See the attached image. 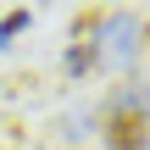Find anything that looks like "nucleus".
<instances>
[{"label":"nucleus","instance_id":"1","mask_svg":"<svg viewBox=\"0 0 150 150\" xmlns=\"http://www.w3.org/2000/svg\"><path fill=\"white\" fill-rule=\"evenodd\" d=\"M106 150H150V106H145V95H139V89L111 95Z\"/></svg>","mask_w":150,"mask_h":150},{"label":"nucleus","instance_id":"2","mask_svg":"<svg viewBox=\"0 0 150 150\" xmlns=\"http://www.w3.org/2000/svg\"><path fill=\"white\" fill-rule=\"evenodd\" d=\"M106 22H111V33H106V61L128 67V61L145 50V22H139L134 11H111Z\"/></svg>","mask_w":150,"mask_h":150},{"label":"nucleus","instance_id":"3","mask_svg":"<svg viewBox=\"0 0 150 150\" xmlns=\"http://www.w3.org/2000/svg\"><path fill=\"white\" fill-rule=\"evenodd\" d=\"M89 67H95V45H78V39H72V45H67V72L83 78Z\"/></svg>","mask_w":150,"mask_h":150},{"label":"nucleus","instance_id":"4","mask_svg":"<svg viewBox=\"0 0 150 150\" xmlns=\"http://www.w3.org/2000/svg\"><path fill=\"white\" fill-rule=\"evenodd\" d=\"M28 22H33V17H28L22 6H17V11H6V17H0V45H11V39H17V33H22Z\"/></svg>","mask_w":150,"mask_h":150}]
</instances>
